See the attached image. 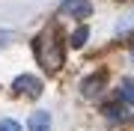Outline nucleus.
Masks as SVG:
<instances>
[{
  "label": "nucleus",
  "mask_w": 134,
  "mask_h": 131,
  "mask_svg": "<svg viewBox=\"0 0 134 131\" xmlns=\"http://www.w3.org/2000/svg\"><path fill=\"white\" fill-rule=\"evenodd\" d=\"M33 54H36V60H39L42 69L57 72L63 66V39H60V33L54 27L42 30V33L36 36V42H33Z\"/></svg>",
  "instance_id": "nucleus-1"
},
{
  "label": "nucleus",
  "mask_w": 134,
  "mask_h": 131,
  "mask_svg": "<svg viewBox=\"0 0 134 131\" xmlns=\"http://www.w3.org/2000/svg\"><path fill=\"white\" fill-rule=\"evenodd\" d=\"M60 15H69V18L83 21V18L92 15V3L90 0H63L60 3Z\"/></svg>",
  "instance_id": "nucleus-2"
},
{
  "label": "nucleus",
  "mask_w": 134,
  "mask_h": 131,
  "mask_svg": "<svg viewBox=\"0 0 134 131\" xmlns=\"http://www.w3.org/2000/svg\"><path fill=\"white\" fill-rule=\"evenodd\" d=\"M12 89L15 92H24V95H30V98H36V95H42V81L33 78V75H21V78H15Z\"/></svg>",
  "instance_id": "nucleus-3"
},
{
  "label": "nucleus",
  "mask_w": 134,
  "mask_h": 131,
  "mask_svg": "<svg viewBox=\"0 0 134 131\" xmlns=\"http://www.w3.org/2000/svg\"><path fill=\"white\" fill-rule=\"evenodd\" d=\"M104 78H107L104 72H98V75H92V78H86V81H83V87H81V92H83L86 98L98 95V92H101V87H104Z\"/></svg>",
  "instance_id": "nucleus-4"
},
{
  "label": "nucleus",
  "mask_w": 134,
  "mask_h": 131,
  "mask_svg": "<svg viewBox=\"0 0 134 131\" xmlns=\"http://www.w3.org/2000/svg\"><path fill=\"white\" fill-rule=\"evenodd\" d=\"M27 128H30V131H48V128H51L48 110H33V113H30V119H27Z\"/></svg>",
  "instance_id": "nucleus-5"
},
{
  "label": "nucleus",
  "mask_w": 134,
  "mask_h": 131,
  "mask_svg": "<svg viewBox=\"0 0 134 131\" xmlns=\"http://www.w3.org/2000/svg\"><path fill=\"white\" fill-rule=\"evenodd\" d=\"M119 101L134 104V81H131V78H125V81L119 83Z\"/></svg>",
  "instance_id": "nucleus-6"
},
{
  "label": "nucleus",
  "mask_w": 134,
  "mask_h": 131,
  "mask_svg": "<svg viewBox=\"0 0 134 131\" xmlns=\"http://www.w3.org/2000/svg\"><path fill=\"white\" fill-rule=\"evenodd\" d=\"M125 101H113V104H107L104 107V116L107 119H125V107H122Z\"/></svg>",
  "instance_id": "nucleus-7"
},
{
  "label": "nucleus",
  "mask_w": 134,
  "mask_h": 131,
  "mask_svg": "<svg viewBox=\"0 0 134 131\" xmlns=\"http://www.w3.org/2000/svg\"><path fill=\"white\" fill-rule=\"evenodd\" d=\"M86 36H90V30H86V27H77L75 33H72V48H83Z\"/></svg>",
  "instance_id": "nucleus-8"
},
{
  "label": "nucleus",
  "mask_w": 134,
  "mask_h": 131,
  "mask_svg": "<svg viewBox=\"0 0 134 131\" xmlns=\"http://www.w3.org/2000/svg\"><path fill=\"white\" fill-rule=\"evenodd\" d=\"M131 30H134V12H131V15H125L119 24H116V33H131Z\"/></svg>",
  "instance_id": "nucleus-9"
},
{
  "label": "nucleus",
  "mask_w": 134,
  "mask_h": 131,
  "mask_svg": "<svg viewBox=\"0 0 134 131\" xmlns=\"http://www.w3.org/2000/svg\"><path fill=\"white\" fill-rule=\"evenodd\" d=\"M0 131H21V125L15 119H0Z\"/></svg>",
  "instance_id": "nucleus-10"
},
{
  "label": "nucleus",
  "mask_w": 134,
  "mask_h": 131,
  "mask_svg": "<svg viewBox=\"0 0 134 131\" xmlns=\"http://www.w3.org/2000/svg\"><path fill=\"white\" fill-rule=\"evenodd\" d=\"M12 39H15V33H12V30H0V51H3Z\"/></svg>",
  "instance_id": "nucleus-11"
},
{
  "label": "nucleus",
  "mask_w": 134,
  "mask_h": 131,
  "mask_svg": "<svg viewBox=\"0 0 134 131\" xmlns=\"http://www.w3.org/2000/svg\"><path fill=\"white\" fill-rule=\"evenodd\" d=\"M131 60H134V54H131Z\"/></svg>",
  "instance_id": "nucleus-12"
}]
</instances>
